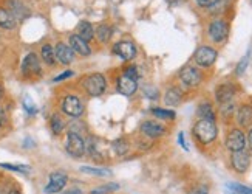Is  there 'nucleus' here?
Instances as JSON below:
<instances>
[{"mask_svg":"<svg viewBox=\"0 0 252 194\" xmlns=\"http://www.w3.org/2000/svg\"><path fill=\"white\" fill-rule=\"evenodd\" d=\"M234 96H235V87L229 82L218 85L217 90H215V98L218 103H220V106L234 101Z\"/></svg>","mask_w":252,"mask_h":194,"instance_id":"nucleus-16","label":"nucleus"},{"mask_svg":"<svg viewBox=\"0 0 252 194\" xmlns=\"http://www.w3.org/2000/svg\"><path fill=\"white\" fill-rule=\"evenodd\" d=\"M227 188L232 190V193H240V194H252V188L245 187L242 183H227Z\"/></svg>","mask_w":252,"mask_h":194,"instance_id":"nucleus-31","label":"nucleus"},{"mask_svg":"<svg viewBox=\"0 0 252 194\" xmlns=\"http://www.w3.org/2000/svg\"><path fill=\"white\" fill-rule=\"evenodd\" d=\"M94 35H96L97 39H99V42H102V44H107V42L110 40L112 36H113V30L108 25L102 24V25H99L94 30Z\"/></svg>","mask_w":252,"mask_h":194,"instance_id":"nucleus-24","label":"nucleus"},{"mask_svg":"<svg viewBox=\"0 0 252 194\" xmlns=\"http://www.w3.org/2000/svg\"><path fill=\"white\" fill-rule=\"evenodd\" d=\"M192 194H207V188L206 187H198Z\"/></svg>","mask_w":252,"mask_h":194,"instance_id":"nucleus-40","label":"nucleus"},{"mask_svg":"<svg viewBox=\"0 0 252 194\" xmlns=\"http://www.w3.org/2000/svg\"><path fill=\"white\" fill-rule=\"evenodd\" d=\"M119 190V185L118 183H107V185H102L99 188H94L90 191V194H112L115 191Z\"/></svg>","mask_w":252,"mask_h":194,"instance_id":"nucleus-29","label":"nucleus"},{"mask_svg":"<svg viewBox=\"0 0 252 194\" xmlns=\"http://www.w3.org/2000/svg\"><path fill=\"white\" fill-rule=\"evenodd\" d=\"M68 45L71 47V50L74 53H78L81 56H90L92 55V48L89 45V42H85L82 38H79L78 35H71L68 39Z\"/></svg>","mask_w":252,"mask_h":194,"instance_id":"nucleus-17","label":"nucleus"},{"mask_svg":"<svg viewBox=\"0 0 252 194\" xmlns=\"http://www.w3.org/2000/svg\"><path fill=\"white\" fill-rule=\"evenodd\" d=\"M116 90L124 96H131L138 90V81L126 77V75H121L116 81Z\"/></svg>","mask_w":252,"mask_h":194,"instance_id":"nucleus-14","label":"nucleus"},{"mask_svg":"<svg viewBox=\"0 0 252 194\" xmlns=\"http://www.w3.org/2000/svg\"><path fill=\"white\" fill-rule=\"evenodd\" d=\"M63 194H82V191L79 188H71V190H67Z\"/></svg>","mask_w":252,"mask_h":194,"instance_id":"nucleus-41","label":"nucleus"},{"mask_svg":"<svg viewBox=\"0 0 252 194\" xmlns=\"http://www.w3.org/2000/svg\"><path fill=\"white\" fill-rule=\"evenodd\" d=\"M232 194H240V193H232Z\"/></svg>","mask_w":252,"mask_h":194,"instance_id":"nucleus-48","label":"nucleus"},{"mask_svg":"<svg viewBox=\"0 0 252 194\" xmlns=\"http://www.w3.org/2000/svg\"><path fill=\"white\" fill-rule=\"evenodd\" d=\"M248 64H249V56H245L242 61H240L238 66H237V75H243L246 67H248Z\"/></svg>","mask_w":252,"mask_h":194,"instance_id":"nucleus-35","label":"nucleus"},{"mask_svg":"<svg viewBox=\"0 0 252 194\" xmlns=\"http://www.w3.org/2000/svg\"><path fill=\"white\" fill-rule=\"evenodd\" d=\"M229 35V25L226 20L217 19L209 25V38L214 42H223Z\"/></svg>","mask_w":252,"mask_h":194,"instance_id":"nucleus-11","label":"nucleus"},{"mask_svg":"<svg viewBox=\"0 0 252 194\" xmlns=\"http://www.w3.org/2000/svg\"><path fill=\"white\" fill-rule=\"evenodd\" d=\"M22 75L25 78H37L42 75V67H40V59L37 58L36 53H28V55L22 61L20 66Z\"/></svg>","mask_w":252,"mask_h":194,"instance_id":"nucleus-4","label":"nucleus"},{"mask_svg":"<svg viewBox=\"0 0 252 194\" xmlns=\"http://www.w3.org/2000/svg\"><path fill=\"white\" fill-rule=\"evenodd\" d=\"M152 114L155 115L157 118H159V120H175V112L173 111H169V109H159V107H155V109H152Z\"/></svg>","mask_w":252,"mask_h":194,"instance_id":"nucleus-28","label":"nucleus"},{"mask_svg":"<svg viewBox=\"0 0 252 194\" xmlns=\"http://www.w3.org/2000/svg\"><path fill=\"white\" fill-rule=\"evenodd\" d=\"M141 134L149 137V138H159L161 135L166 134V127L159 123H157V121L147 120L141 124Z\"/></svg>","mask_w":252,"mask_h":194,"instance_id":"nucleus-15","label":"nucleus"},{"mask_svg":"<svg viewBox=\"0 0 252 194\" xmlns=\"http://www.w3.org/2000/svg\"><path fill=\"white\" fill-rule=\"evenodd\" d=\"M17 20L14 19V16L11 14L6 8H0V28L3 30H13L16 28Z\"/></svg>","mask_w":252,"mask_h":194,"instance_id":"nucleus-21","label":"nucleus"},{"mask_svg":"<svg viewBox=\"0 0 252 194\" xmlns=\"http://www.w3.org/2000/svg\"><path fill=\"white\" fill-rule=\"evenodd\" d=\"M237 123L242 127H248L252 124V106L243 104L237 111Z\"/></svg>","mask_w":252,"mask_h":194,"instance_id":"nucleus-19","label":"nucleus"},{"mask_svg":"<svg viewBox=\"0 0 252 194\" xmlns=\"http://www.w3.org/2000/svg\"><path fill=\"white\" fill-rule=\"evenodd\" d=\"M81 171L82 172H87V174H92V176H110L112 172L108 169H104V168H92V166H81Z\"/></svg>","mask_w":252,"mask_h":194,"instance_id":"nucleus-30","label":"nucleus"},{"mask_svg":"<svg viewBox=\"0 0 252 194\" xmlns=\"http://www.w3.org/2000/svg\"><path fill=\"white\" fill-rule=\"evenodd\" d=\"M67 182H68V177L65 172L54 171L50 174L48 183L45 185V188H43V191H45V194H58L67 187Z\"/></svg>","mask_w":252,"mask_h":194,"instance_id":"nucleus-6","label":"nucleus"},{"mask_svg":"<svg viewBox=\"0 0 252 194\" xmlns=\"http://www.w3.org/2000/svg\"><path fill=\"white\" fill-rule=\"evenodd\" d=\"M50 129H51V132L54 135H61L62 131L65 129V121H63V118L58 114H54L51 115L50 118Z\"/></svg>","mask_w":252,"mask_h":194,"instance_id":"nucleus-25","label":"nucleus"},{"mask_svg":"<svg viewBox=\"0 0 252 194\" xmlns=\"http://www.w3.org/2000/svg\"><path fill=\"white\" fill-rule=\"evenodd\" d=\"M113 53L118 55L123 61H133L136 58V45L133 42L130 40H121V42H116L113 45Z\"/></svg>","mask_w":252,"mask_h":194,"instance_id":"nucleus-9","label":"nucleus"},{"mask_svg":"<svg viewBox=\"0 0 252 194\" xmlns=\"http://www.w3.org/2000/svg\"><path fill=\"white\" fill-rule=\"evenodd\" d=\"M166 2H169V3H172V5H175V3L181 2V0H166Z\"/></svg>","mask_w":252,"mask_h":194,"instance_id":"nucleus-45","label":"nucleus"},{"mask_svg":"<svg viewBox=\"0 0 252 194\" xmlns=\"http://www.w3.org/2000/svg\"><path fill=\"white\" fill-rule=\"evenodd\" d=\"M123 75H126V77H128V78H131V79H139L141 78V73H139V70H138V67L136 66H127L126 69H124V73Z\"/></svg>","mask_w":252,"mask_h":194,"instance_id":"nucleus-33","label":"nucleus"},{"mask_svg":"<svg viewBox=\"0 0 252 194\" xmlns=\"http://www.w3.org/2000/svg\"><path fill=\"white\" fill-rule=\"evenodd\" d=\"M178 143H180L184 149H188V146H186V143H184V134H183V132L178 135Z\"/></svg>","mask_w":252,"mask_h":194,"instance_id":"nucleus-43","label":"nucleus"},{"mask_svg":"<svg viewBox=\"0 0 252 194\" xmlns=\"http://www.w3.org/2000/svg\"><path fill=\"white\" fill-rule=\"evenodd\" d=\"M2 98H3V87L0 85V100H2Z\"/></svg>","mask_w":252,"mask_h":194,"instance_id":"nucleus-46","label":"nucleus"},{"mask_svg":"<svg viewBox=\"0 0 252 194\" xmlns=\"http://www.w3.org/2000/svg\"><path fill=\"white\" fill-rule=\"evenodd\" d=\"M54 53H56V61L61 62L62 66H70L74 61V51L65 42H58L56 47H54Z\"/></svg>","mask_w":252,"mask_h":194,"instance_id":"nucleus-13","label":"nucleus"},{"mask_svg":"<svg viewBox=\"0 0 252 194\" xmlns=\"http://www.w3.org/2000/svg\"><path fill=\"white\" fill-rule=\"evenodd\" d=\"M0 168L14 171V172H24V174H27V172L30 171L28 166H24V165H11V163H0Z\"/></svg>","mask_w":252,"mask_h":194,"instance_id":"nucleus-32","label":"nucleus"},{"mask_svg":"<svg viewBox=\"0 0 252 194\" xmlns=\"http://www.w3.org/2000/svg\"><path fill=\"white\" fill-rule=\"evenodd\" d=\"M40 58H42V61L47 64V66H54L58 61H56V53H54V48H53V45H50V44H43L42 45V48H40Z\"/></svg>","mask_w":252,"mask_h":194,"instance_id":"nucleus-22","label":"nucleus"},{"mask_svg":"<svg viewBox=\"0 0 252 194\" xmlns=\"http://www.w3.org/2000/svg\"><path fill=\"white\" fill-rule=\"evenodd\" d=\"M61 111L73 118H79L84 114V103L76 95H67L61 103Z\"/></svg>","mask_w":252,"mask_h":194,"instance_id":"nucleus-5","label":"nucleus"},{"mask_svg":"<svg viewBox=\"0 0 252 194\" xmlns=\"http://www.w3.org/2000/svg\"><path fill=\"white\" fill-rule=\"evenodd\" d=\"M0 194H6V191H0Z\"/></svg>","mask_w":252,"mask_h":194,"instance_id":"nucleus-47","label":"nucleus"},{"mask_svg":"<svg viewBox=\"0 0 252 194\" xmlns=\"http://www.w3.org/2000/svg\"><path fill=\"white\" fill-rule=\"evenodd\" d=\"M183 101V90L178 87H170L166 95H164V104L169 107H175L178 106Z\"/></svg>","mask_w":252,"mask_h":194,"instance_id":"nucleus-20","label":"nucleus"},{"mask_svg":"<svg viewBox=\"0 0 252 194\" xmlns=\"http://www.w3.org/2000/svg\"><path fill=\"white\" fill-rule=\"evenodd\" d=\"M8 126V114L5 107L0 106V127H5Z\"/></svg>","mask_w":252,"mask_h":194,"instance_id":"nucleus-36","label":"nucleus"},{"mask_svg":"<svg viewBox=\"0 0 252 194\" xmlns=\"http://www.w3.org/2000/svg\"><path fill=\"white\" fill-rule=\"evenodd\" d=\"M180 79L181 82L186 85V87H198L201 84V73L198 69L195 67H184L181 72H180Z\"/></svg>","mask_w":252,"mask_h":194,"instance_id":"nucleus-10","label":"nucleus"},{"mask_svg":"<svg viewBox=\"0 0 252 194\" xmlns=\"http://www.w3.org/2000/svg\"><path fill=\"white\" fill-rule=\"evenodd\" d=\"M198 116L201 120H211V121H215V112L212 109L211 103H203L198 106V111H196Z\"/></svg>","mask_w":252,"mask_h":194,"instance_id":"nucleus-26","label":"nucleus"},{"mask_svg":"<svg viewBox=\"0 0 252 194\" xmlns=\"http://www.w3.org/2000/svg\"><path fill=\"white\" fill-rule=\"evenodd\" d=\"M217 58H218L217 50H214L211 47H200L198 50L195 51V55H193L195 62L198 64V66H201V67H211V66H214Z\"/></svg>","mask_w":252,"mask_h":194,"instance_id":"nucleus-8","label":"nucleus"},{"mask_svg":"<svg viewBox=\"0 0 252 194\" xmlns=\"http://www.w3.org/2000/svg\"><path fill=\"white\" fill-rule=\"evenodd\" d=\"M220 0H196V3L203 8H209V6H215Z\"/></svg>","mask_w":252,"mask_h":194,"instance_id":"nucleus-38","label":"nucleus"},{"mask_svg":"<svg viewBox=\"0 0 252 194\" xmlns=\"http://www.w3.org/2000/svg\"><path fill=\"white\" fill-rule=\"evenodd\" d=\"M76 35H78L79 38H82L85 42H90L94 38V28L89 22H81L78 25V33H76Z\"/></svg>","mask_w":252,"mask_h":194,"instance_id":"nucleus-23","label":"nucleus"},{"mask_svg":"<svg viewBox=\"0 0 252 194\" xmlns=\"http://www.w3.org/2000/svg\"><path fill=\"white\" fill-rule=\"evenodd\" d=\"M193 135L203 145H209L218 135V127L215 121L211 120H198L193 126Z\"/></svg>","mask_w":252,"mask_h":194,"instance_id":"nucleus-1","label":"nucleus"},{"mask_svg":"<svg viewBox=\"0 0 252 194\" xmlns=\"http://www.w3.org/2000/svg\"><path fill=\"white\" fill-rule=\"evenodd\" d=\"M24 106H25V111H27V112H30V114H36V106L30 101V98H25V100H24Z\"/></svg>","mask_w":252,"mask_h":194,"instance_id":"nucleus-39","label":"nucleus"},{"mask_svg":"<svg viewBox=\"0 0 252 194\" xmlns=\"http://www.w3.org/2000/svg\"><path fill=\"white\" fill-rule=\"evenodd\" d=\"M65 151H67L73 158H82L87 154L85 138L78 132L68 131L67 140H65Z\"/></svg>","mask_w":252,"mask_h":194,"instance_id":"nucleus-2","label":"nucleus"},{"mask_svg":"<svg viewBox=\"0 0 252 194\" xmlns=\"http://www.w3.org/2000/svg\"><path fill=\"white\" fill-rule=\"evenodd\" d=\"M6 194H22V191H20L17 187H13V188H9V190L6 191Z\"/></svg>","mask_w":252,"mask_h":194,"instance_id":"nucleus-42","label":"nucleus"},{"mask_svg":"<svg viewBox=\"0 0 252 194\" xmlns=\"http://www.w3.org/2000/svg\"><path fill=\"white\" fill-rule=\"evenodd\" d=\"M234 112H235V104H234V101L226 103V104H221V114H223L224 116L232 115Z\"/></svg>","mask_w":252,"mask_h":194,"instance_id":"nucleus-34","label":"nucleus"},{"mask_svg":"<svg viewBox=\"0 0 252 194\" xmlns=\"http://www.w3.org/2000/svg\"><path fill=\"white\" fill-rule=\"evenodd\" d=\"M112 148H113L116 155L123 157V155H126L128 153L130 145H128V142H127L126 138H118V140H115V142L112 143Z\"/></svg>","mask_w":252,"mask_h":194,"instance_id":"nucleus-27","label":"nucleus"},{"mask_svg":"<svg viewBox=\"0 0 252 194\" xmlns=\"http://www.w3.org/2000/svg\"><path fill=\"white\" fill-rule=\"evenodd\" d=\"M8 11L14 16L16 20H24L30 16V9L20 2V0H9L8 2Z\"/></svg>","mask_w":252,"mask_h":194,"instance_id":"nucleus-18","label":"nucleus"},{"mask_svg":"<svg viewBox=\"0 0 252 194\" xmlns=\"http://www.w3.org/2000/svg\"><path fill=\"white\" fill-rule=\"evenodd\" d=\"M248 142H249V148H251V151H252V129L249 131V135H248Z\"/></svg>","mask_w":252,"mask_h":194,"instance_id":"nucleus-44","label":"nucleus"},{"mask_svg":"<svg viewBox=\"0 0 252 194\" xmlns=\"http://www.w3.org/2000/svg\"><path fill=\"white\" fill-rule=\"evenodd\" d=\"M224 145L231 153L243 151L246 149V135L243 134V131H240V129H232V131H229Z\"/></svg>","mask_w":252,"mask_h":194,"instance_id":"nucleus-7","label":"nucleus"},{"mask_svg":"<svg viewBox=\"0 0 252 194\" xmlns=\"http://www.w3.org/2000/svg\"><path fill=\"white\" fill-rule=\"evenodd\" d=\"M231 163L238 174H245L251 165V155L246 149L237 151V153H232V155H231Z\"/></svg>","mask_w":252,"mask_h":194,"instance_id":"nucleus-12","label":"nucleus"},{"mask_svg":"<svg viewBox=\"0 0 252 194\" xmlns=\"http://www.w3.org/2000/svg\"><path fill=\"white\" fill-rule=\"evenodd\" d=\"M74 75V72L73 70H67V72H63V73H61V75H58L56 78H54L53 81L54 82H61V81H63V79H67V78H71Z\"/></svg>","mask_w":252,"mask_h":194,"instance_id":"nucleus-37","label":"nucleus"},{"mask_svg":"<svg viewBox=\"0 0 252 194\" xmlns=\"http://www.w3.org/2000/svg\"><path fill=\"white\" fill-rule=\"evenodd\" d=\"M107 89V79L101 73H92L84 78V90L90 96H101Z\"/></svg>","mask_w":252,"mask_h":194,"instance_id":"nucleus-3","label":"nucleus"}]
</instances>
